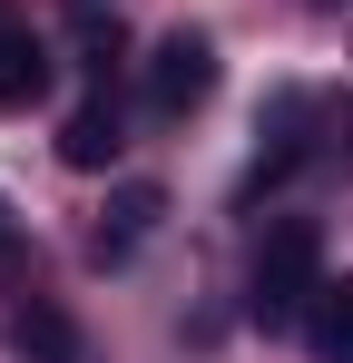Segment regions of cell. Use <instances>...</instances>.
I'll return each mask as SVG.
<instances>
[{
    "label": "cell",
    "mask_w": 353,
    "mask_h": 363,
    "mask_svg": "<svg viewBox=\"0 0 353 363\" xmlns=\"http://www.w3.org/2000/svg\"><path fill=\"white\" fill-rule=\"evenodd\" d=\"M0 245H10V216H0Z\"/></svg>",
    "instance_id": "8"
},
{
    "label": "cell",
    "mask_w": 353,
    "mask_h": 363,
    "mask_svg": "<svg viewBox=\"0 0 353 363\" xmlns=\"http://www.w3.org/2000/svg\"><path fill=\"white\" fill-rule=\"evenodd\" d=\"M59 157H69V167H108V157H118V108H108V99H89L79 118L59 128Z\"/></svg>",
    "instance_id": "7"
},
{
    "label": "cell",
    "mask_w": 353,
    "mask_h": 363,
    "mask_svg": "<svg viewBox=\"0 0 353 363\" xmlns=\"http://www.w3.org/2000/svg\"><path fill=\"white\" fill-rule=\"evenodd\" d=\"M10 354L20 363H79V324H69V314H59V304H20V314H10Z\"/></svg>",
    "instance_id": "4"
},
{
    "label": "cell",
    "mask_w": 353,
    "mask_h": 363,
    "mask_svg": "<svg viewBox=\"0 0 353 363\" xmlns=\"http://www.w3.org/2000/svg\"><path fill=\"white\" fill-rule=\"evenodd\" d=\"M40 99H50V50H40V30L0 20V108H40Z\"/></svg>",
    "instance_id": "3"
},
{
    "label": "cell",
    "mask_w": 353,
    "mask_h": 363,
    "mask_svg": "<svg viewBox=\"0 0 353 363\" xmlns=\"http://www.w3.org/2000/svg\"><path fill=\"white\" fill-rule=\"evenodd\" d=\"M304 344H314V363H353V275L314 295V314H304Z\"/></svg>",
    "instance_id": "6"
},
{
    "label": "cell",
    "mask_w": 353,
    "mask_h": 363,
    "mask_svg": "<svg viewBox=\"0 0 353 363\" xmlns=\"http://www.w3.org/2000/svg\"><path fill=\"white\" fill-rule=\"evenodd\" d=\"M206 89H216V40H206V30H167V40L147 50V108H157V118H186Z\"/></svg>",
    "instance_id": "2"
},
{
    "label": "cell",
    "mask_w": 353,
    "mask_h": 363,
    "mask_svg": "<svg viewBox=\"0 0 353 363\" xmlns=\"http://www.w3.org/2000/svg\"><path fill=\"white\" fill-rule=\"evenodd\" d=\"M314 295H324V236H314L304 216L265 226L255 275H245V314H255L265 334H285V324H304V314H314Z\"/></svg>",
    "instance_id": "1"
},
{
    "label": "cell",
    "mask_w": 353,
    "mask_h": 363,
    "mask_svg": "<svg viewBox=\"0 0 353 363\" xmlns=\"http://www.w3.org/2000/svg\"><path fill=\"white\" fill-rule=\"evenodd\" d=\"M157 216H167V196H157V186H147V177H128V186H118V196H108V226H99V255H108V265H118V255H138Z\"/></svg>",
    "instance_id": "5"
}]
</instances>
